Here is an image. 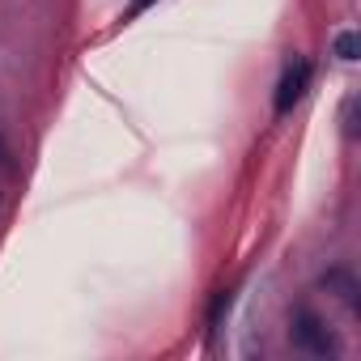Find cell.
<instances>
[{
	"label": "cell",
	"instance_id": "6",
	"mask_svg": "<svg viewBox=\"0 0 361 361\" xmlns=\"http://www.w3.org/2000/svg\"><path fill=\"white\" fill-rule=\"evenodd\" d=\"M353 111H357V98L344 102V132H348V136H353V128H357V123H353Z\"/></svg>",
	"mask_w": 361,
	"mask_h": 361
},
{
	"label": "cell",
	"instance_id": "1",
	"mask_svg": "<svg viewBox=\"0 0 361 361\" xmlns=\"http://www.w3.org/2000/svg\"><path fill=\"white\" fill-rule=\"evenodd\" d=\"M289 340H293V348H302L310 357H331L336 353V336L327 331V323L310 306H298L289 314Z\"/></svg>",
	"mask_w": 361,
	"mask_h": 361
},
{
	"label": "cell",
	"instance_id": "5",
	"mask_svg": "<svg viewBox=\"0 0 361 361\" xmlns=\"http://www.w3.org/2000/svg\"><path fill=\"white\" fill-rule=\"evenodd\" d=\"M336 56H340V60H357V35H353V30L336 35Z\"/></svg>",
	"mask_w": 361,
	"mask_h": 361
},
{
	"label": "cell",
	"instance_id": "7",
	"mask_svg": "<svg viewBox=\"0 0 361 361\" xmlns=\"http://www.w3.org/2000/svg\"><path fill=\"white\" fill-rule=\"evenodd\" d=\"M153 5V0H132V5H128V18H136V13H145Z\"/></svg>",
	"mask_w": 361,
	"mask_h": 361
},
{
	"label": "cell",
	"instance_id": "8",
	"mask_svg": "<svg viewBox=\"0 0 361 361\" xmlns=\"http://www.w3.org/2000/svg\"><path fill=\"white\" fill-rule=\"evenodd\" d=\"M9 161V149H5V140H0V166H5Z\"/></svg>",
	"mask_w": 361,
	"mask_h": 361
},
{
	"label": "cell",
	"instance_id": "4",
	"mask_svg": "<svg viewBox=\"0 0 361 361\" xmlns=\"http://www.w3.org/2000/svg\"><path fill=\"white\" fill-rule=\"evenodd\" d=\"M230 306H234V289H217V298L209 306V331H221V319L230 314Z\"/></svg>",
	"mask_w": 361,
	"mask_h": 361
},
{
	"label": "cell",
	"instance_id": "2",
	"mask_svg": "<svg viewBox=\"0 0 361 361\" xmlns=\"http://www.w3.org/2000/svg\"><path fill=\"white\" fill-rule=\"evenodd\" d=\"M310 77H314L310 60H306V56H293V60L285 64L281 81H276V94H272V111H276V115H289V111L302 102V94L310 90Z\"/></svg>",
	"mask_w": 361,
	"mask_h": 361
},
{
	"label": "cell",
	"instance_id": "3",
	"mask_svg": "<svg viewBox=\"0 0 361 361\" xmlns=\"http://www.w3.org/2000/svg\"><path fill=\"white\" fill-rule=\"evenodd\" d=\"M323 285H327L336 298H344V302L357 310V281H353V272H348V268H331V272L323 276Z\"/></svg>",
	"mask_w": 361,
	"mask_h": 361
}]
</instances>
